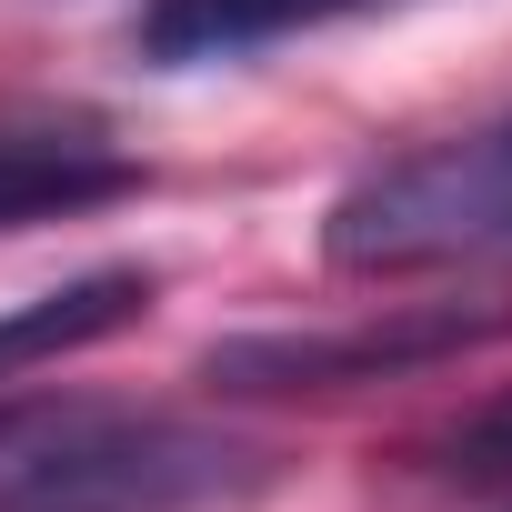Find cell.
<instances>
[{
	"instance_id": "3957f363",
	"label": "cell",
	"mask_w": 512,
	"mask_h": 512,
	"mask_svg": "<svg viewBox=\"0 0 512 512\" xmlns=\"http://www.w3.org/2000/svg\"><path fill=\"white\" fill-rule=\"evenodd\" d=\"M492 332H512V312H372L342 332H251L211 352L221 392H342V382H392V372H432L482 352Z\"/></svg>"
},
{
	"instance_id": "8992f818",
	"label": "cell",
	"mask_w": 512,
	"mask_h": 512,
	"mask_svg": "<svg viewBox=\"0 0 512 512\" xmlns=\"http://www.w3.org/2000/svg\"><path fill=\"white\" fill-rule=\"evenodd\" d=\"M141 312H151V272H91V282H71V292H41V302H21V312H0V382L31 372V362H61V352H81V342H111V332H131Z\"/></svg>"
},
{
	"instance_id": "6da1fadb",
	"label": "cell",
	"mask_w": 512,
	"mask_h": 512,
	"mask_svg": "<svg viewBox=\"0 0 512 512\" xmlns=\"http://www.w3.org/2000/svg\"><path fill=\"white\" fill-rule=\"evenodd\" d=\"M502 251H512V111L372 161L322 221V262L352 282L462 272V262H502Z\"/></svg>"
},
{
	"instance_id": "277c9868",
	"label": "cell",
	"mask_w": 512,
	"mask_h": 512,
	"mask_svg": "<svg viewBox=\"0 0 512 512\" xmlns=\"http://www.w3.org/2000/svg\"><path fill=\"white\" fill-rule=\"evenodd\" d=\"M151 171L91 131H0V231H31V221H81L131 201Z\"/></svg>"
},
{
	"instance_id": "52a82bcc",
	"label": "cell",
	"mask_w": 512,
	"mask_h": 512,
	"mask_svg": "<svg viewBox=\"0 0 512 512\" xmlns=\"http://www.w3.org/2000/svg\"><path fill=\"white\" fill-rule=\"evenodd\" d=\"M422 482H442V492H502L512 482V392H492L482 412L442 422L422 442Z\"/></svg>"
},
{
	"instance_id": "5b68a950",
	"label": "cell",
	"mask_w": 512,
	"mask_h": 512,
	"mask_svg": "<svg viewBox=\"0 0 512 512\" xmlns=\"http://www.w3.org/2000/svg\"><path fill=\"white\" fill-rule=\"evenodd\" d=\"M362 11H402V0H151V11H141V51H151L161 71H191V61L272 51V41H292V31L362 21Z\"/></svg>"
},
{
	"instance_id": "7a4b0ae2",
	"label": "cell",
	"mask_w": 512,
	"mask_h": 512,
	"mask_svg": "<svg viewBox=\"0 0 512 512\" xmlns=\"http://www.w3.org/2000/svg\"><path fill=\"white\" fill-rule=\"evenodd\" d=\"M272 472L262 442H231L161 412H101L0 452V512H201Z\"/></svg>"
}]
</instances>
